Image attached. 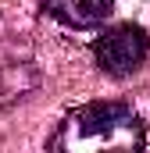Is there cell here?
Instances as JSON below:
<instances>
[{
    "mask_svg": "<svg viewBox=\"0 0 150 153\" xmlns=\"http://www.w3.org/2000/svg\"><path fill=\"white\" fill-rule=\"evenodd\" d=\"M147 128L129 103H82L61 121L50 150H143Z\"/></svg>",
    "mask_w": 150,
    "mask_h": 153,
    "instance_id": "6da1fadb",
    "label": "cell"
},
{
    "mask_svg": "<svg viewBox=\"0 0 150 153\" xmlns=\"http://www.w3.org/2000/svg\"><path fill=\"white\" fill-rule=\"evenodd\" d=\"M93 57L97 68L111 78H125L143 68V61L150 57V32L136 22H122L104 29L100 39H93Z\"/></svg>",
    "mask_w": 150,
    "mask_h": 153,
    "instance_id": "7a4b0ae2",
    "label": "cell"
},
{
    "mask_svg": "<svg viewBox=\"0 0 150 153\" xmlns=\"http://www.w3.org/2000/svg\"><path fill=\"white\" fill-rule=\"evenodd\" d=\"M114 0H43V14L64 29H97L111 18Z\"/></svg>",
    "mask_w": 150,
    "mask_h": 153,
    "instance_id": "3957f363",
    "label": "cell"
}]
</instances>
